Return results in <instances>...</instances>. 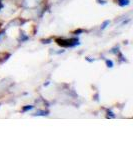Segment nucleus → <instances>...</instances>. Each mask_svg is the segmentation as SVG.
<instances>
[{"label":"nucleus","instance_id":"obj_9","mask_svg":"<svg viewBox=\"0 0 133 150\" xmlns=\"http://www.w3.org/2000/svg\"><path fill=\"white\" fill-rule=\"evenodd\" d=\"M4 35H5V31H1V32H0V40H1V38L4 36Z\"/></svg>","mask_w":133,"mask_h":150},{"label":"nucleus","instance_id":"obj_4","mask_svg":"<svg viewBox=\"0 0 133 150\" xmlns=\"http://www.w3.org/2000/svg\"><path fill=\"white\" fill-rule=\"evenodd\" d=\"M105 62H106L107 67H109V68H112V67H113V62H112V60L106 59L105 60Z\"/></svg>","mask_w":133,"mask_h":150},{"label":"nucleus","instance_id":"obj_10","mask_svg":"<svg viewBox=\"0 0 133 150\" xmlns=\"http://www.w3.org/2000/svg\"><path fill=\"white\" fill-rule=\"evenodd\" d=\"M97 1L100 4H106V1H104V0H97Z\"/></svg>","mask_w":133,"mask_h":150},{"label":"nucleus","instance_id":"obj_12","mask_svg":"<svg viewBox=\"0 0 133 150\" xmlns=\"http://www.w3.org/2000/svg\"><path fill=\"white\" fill-rule=\"evenodd\" d=\"M0 8H2V4L1 3H0Z\"/></svg>","mask_w":133,"mask_h":150},{"label":"nucleus","instance_id":"obj_7","mask_svg":"<svg viewBox=\"0 0 133 150\" xmlns=\"http://www.w3.org/2000/svg\"><path fill=\"white\" fill-rule=\"evenodd\" d=\"M109 116H110L111 118H114V117H115L114 113H113V112H111V111H108V116H107V117H109Z\"/></svg>","mask_w":133,"mask_h":150},{"label":"nucleus","instance_id":"obj_8","mask_svg":"<svg viewBox=\"0 0 133 150\" xmlns=\"http://www.w3.org/2000/svg\"><path fill=\"white\" fill-rule=\"evenodd\" d=\"M42 43H44V44H49V43H51V40H50V39H46V40H42Z\"/></svg>","mask_w":133,"mask_h":150},{"label":"nucleus","instance_id":"obj_1","mask_svg":"<svg viewBox=\"0 0 133 150\" xmlns=\"http://www.w3.org/2000/svg\"><path fill=\"white\" fill-rule=\"evenodd\" d=\"M55 41L58 45L62 46V47H74V46L76 45H79L78 38H70V39L57 38Z\"/></svg>","mask_w":133,"mask_h":150},{"label":"nucleus","instance_id":"obj_6","mask_svg":"<svg viewBox=\"0 0 133 150\" xmlns=\"http://www.w3.org/2000/svg\"><path fill=\"white\" fill-rule=\"evenodd\" d=\"M109 23H110V21H109V20L104 21V22H103V24L101 25V29H102V30L105 29V28L107 27V25H109Z\"/></svg>","mask_w":133,"mask_h":150},{"label":"nucleus","instance_id":"obj_3","mask_svg":"<svg viewBox=\"0 0 133 150\" xmlns=\"http://www.w3.org/2000/svg\"><path fill=\"white\" fill-rule=\"evenodd\" d=\"M49 114V111H44V110H38L36 113L34 114L35 116H45V115H48Z\"/></svg>","mask_w":133,"mask_h":150},{"label":"nucleus","instance_id":"obj_11","mask_svg":"<svg viewBox=\"0 0 133 150\" xmlns=\"http://www.w3.org/2000/svg\"><path fill=\"white\" fill-rule=\"evenodd\" d=\"M81 32H83V30H76V31L75 32H74V33H75V34H77V33H81Z\"/></svg>","mask_w":133,"mask_h":150},{"label":"nucleus","instance_id":"obj_2","mask_svg":"<svg viewBox=\"0 0 133 150\" xmlns=\"http://www.w3.org/2000/svg\"><path fill=\"white\" fill-rule=\"evenodd\" d=\"M119 6H127L130 4V0H116Z\"/></svg>","mask_w":133,"mask_h":150},{"label":"nucleus","instance_id":"obj_5","mask_svg":"<svg viewBox=\"0 0 133 150\" xmlns=\"http://www.w3.org/2000/svg\"><path fill=\"white\" fill-rule=\"evenodd\" d=\"M33 108H34V106H32V105H27V106L23 107L22 111L25 112V111H28V110H31V109H33Z\"/></svg>","mask_w":133,"mask_h":150}]
</instances>
